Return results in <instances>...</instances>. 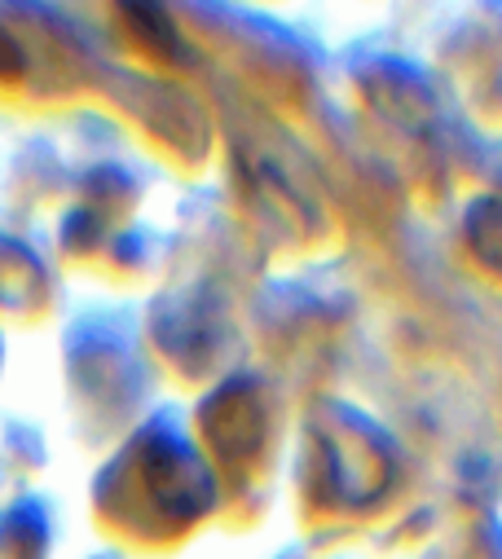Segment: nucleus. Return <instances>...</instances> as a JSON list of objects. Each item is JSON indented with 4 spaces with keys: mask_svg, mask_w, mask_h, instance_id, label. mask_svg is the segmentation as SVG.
I'll return each instance as SVG.
<instances>
[{
    "mask_svg": "<svg viewBox=\"0 0 502 559\" xmlns=\"http://www.w3.org/2000/svg\"><path fill=\"white\" fill-rule=\"evenodd\" d=\"M318 441H322L326 485L339 502H370L384 493V485L393 476V459H389L380 432H370L357 414L331 409Z\"/></svg>",
    "mask_w": 502,
    "mask_h": 559,
    "instance_id": "1",
    "label": "nucleus"
},
{
    "mask_svg": "<svg viewBox=\"0 0 502 559\" xmlns=\"http://www.w3.org/2000/svg\"><path fill=\"white\" fill-rule=\"evenodd\" d=\"M467 238H471V251H476L489 269H502V203H498V199L471 207V216H467Z\"/></svg>",
    "mask_w": 502,
    "mask_h": 559,
    "instance_id": "2",
    "label": "nucleus"
}]
</instances>
